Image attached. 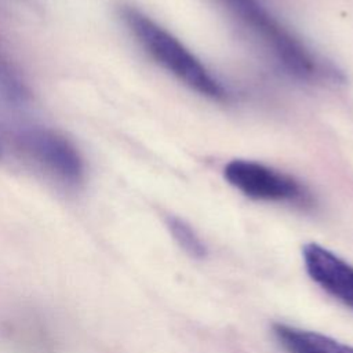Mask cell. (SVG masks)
<instances>
[{"instance_id":"obj_8","label":"cell","mask_w":353,"mask_h":353,"mask_svg":"<svg viewBox=\"0 0 353 353\" xmlns=\"http://www.w3.org/2000/svg\"><path fill=\"white\" fill-rule=\"evenodd\" d=\"M0 94L12 102H23L28 97V90L12 70V68L0 55Z\"/></svg>"},{"instance_id":"obj_2","label":"cell","mask_w":353,"mask_h":353,"mask_svg":"<svg viewBox=\"0 0 353 353\" xmlns=\"http://www.w3.org/2000/svg\"><path fill=\"white\" fill-rule=\"evenodd\" d=\"M120 15L137 41L154 62L200 95L216 101L228 98L222 84L171 33L134 7L124 6L120 10Z\"/></svg>"},{"instance_id":"obj_7","label":"cell","mask_w":353,"mask_h":353,"mask_svg":"<svg viewBox=\"0 0 353 353\" xmlns=\"http://www.w3.org/2000/svg\"><path fill=\"white\" fill-rule=\"evenodd\" d=\"M165 222L171 236L188 255L196 259H203L207 255L205 244L186 221L179 216L170 215Z\"/></svg>"},{"instance_id":"obj_5","label":"cell","mask_w":353,"mask_h":353,"mask_svg":"<svg viewBox=\"0 0 353 353\" xmlns=\"http://www.w3.org/2000/svg\"><path fill=\"white\" fill-rule=\"evenodd\" d=\"M303 266L309 277L325 292L353 309V266L317 243L302 247Z\"/></svg>"},{"instance_id":"obj_6","label":"cell","mask_w":353,"mask_h":353,"mask_svg":"<svg viewBox=\"0 0 353 353\" xmlns=\"http://www.w3.org/2000/svg\"><path fill=\"white\" fill-rule=\"evenodd\" d=\"M273 335L287 353H353V346L327 335L276 323Z\"/></svg>"},{"instance_id":"obj_4","label":"cell","mask_w":353,"mask_h":353,"mask_svg":"<svg viewBox=\"0 0 353 353\" xmlns=\"http://www.w3.org/2000/svg\"><path fill=\"white\" fill-rule=\"evenodd\" d=\"M18 141L25 153L63 183L77 185L81 182L83 160L77 149L63 135L48 128H30L23 131Z\"/></svg>"},{"instance_id":"obj_3","label":"cell","mask_w":353,"mask_h":353,"mask_svg":"<svg viewBox=\"0 0 353 353\" xmlns=\"http://www.w3.org/2000/svg\"><path fill=\"white\" fill-rule=\"evenodd\" d=\"M225 179L244 196L273 203L310 207V192L295 178L256 161L236 159L223 170Z\"/></svg>"},{"instance_id":"obj_1","label":"cell","mask_w":353,"mask_h":353,"mask_svg":"<svg viewBox=\"0 0 353 353\" xmlns=\"http://www.w3.org/2000/svg\"><path fill=\"white\" fill-rule=\"evenodd\" d=\"M294 77L306 81H338L342 76L316 58L280 25L258 0H219Z\"/></svg>"}]
</instances>
